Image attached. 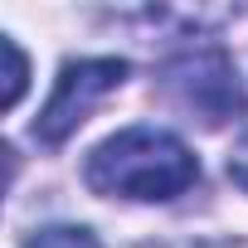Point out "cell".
<instances>
[{
	"label": "cell",
	"instance_id": "6da1fadb",
	"mask_svg": "<svg viewBox=\"0 0 248 248\" xmlns=\"http://www.w3.org/2000/svg\"><path fill=\"white\" fill-rule=\"evenodd\" d=\"M88 190L107 195V200H175L200 180V161L195 151L161 127H127L107 137L102 146H93L88 166H83Z\"/></svg>",
	"mask_w": 248,
	"mask_h": 248
},
{
	"label": "cell",
	"instance_id": "7a4b0ae2",
	"mask_svg": "<svg viewBox=\"0 0 248 248\" xmlns=\"http://www.w3.org/2000/svg\"><path fill=\"white\" fill-rule=\"evenodd\" d=\"M161 93L170 97L175 112H185L190 122H204V127H224V122L248 112L243 78H238L233 59L219 49H190V54L170 59L161 68Z\"/></svg>",
	"mask_w": 248,
	"mask_h": 248
},
{
	"label": "cell",
	"instance_id": "3957f363",
	"mask_svg": "<svg viewBox=\"0 0 248 248\" xmlns=\"http://www.w3.org/2000/svg\"><path fill=\"white\" fill-rule=\"evenodd\" d=\"M122 83H127V63L122 59H73V63H63V73L54 83V97L44 102V112L34 122V137L44 146H63L88 122V112L107 93H117Z\"/></svg>",
	"mask_w": 248,
	"mask_h": 248
},
{
	"label": "cell",
	"instance_id": "277c9868",
	"mask_svg": "<svg viewBox=\"0 0 248 248\" xmlns=\"http://www.w3.org/2000/svg\"><path fill=\"white\" fill-rule=\"evenodd\" d=\"M0 54H5V93H0V102H5V107H15V102L25 97L30 63H25V54H20V44H15L10 34H0Z\"/></svg>",
	"mask_w": 248,
	"mask_h": 248
},
{
	"label": "cell",
	"instance_id": "5b68a950",
	"mask_svg": "<svg viewBox=\"0 0 248 248\" xmlns=\"http://www.w3.org/2000/svg\"><path fill=\"white\" fill-rule=\"evenodd\" d=\"M25 248H102L88 229H78V224H59V229H44V233H34Z\"/></svg>",
	"mask_w": 248,
	"mask_h": 248
},
{
	"label": "cell",
	"instance_id": "8992f818",
	"mask_svg": "<svg viewBox=\"0 0 248 248\" xmlns=\"http://www.w3.org/2000/svg\"><path fill=\"white\" fill-rule=\"evenodd\" d=\"M229 180L238 185V190H248V137L233 146V156H229Z\"/></svg>",
	"mask_w": 248,
	"mask_h": 248
}]
</instances>
